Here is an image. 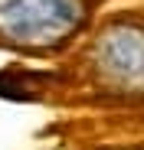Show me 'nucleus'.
Returning <instances> with one entry per match:
<instances>
[{
    "label": "nucleus",
    "instance_id": "f257e3e1",
    "mask_svg": "<svg viewBox=\"0 0 144 150\" xmlns=\"http://www.w3.org/2000/svg\"><path fill=\"white\" fill-rule=\"evenodd\" d=\"M95 0H0V46L59 49L76 39Z\"/></svg>",
    "mask_w": 144,
    "mask_h": 150
},
{
    "label": "nucleus",
    "instance_id": "f03ea898",
    "mask_svg": "<svg viewBox=\"0 0 144 150\" xmlns=\"http://www.w3.org/2000/svg\"><path fill=\"white\" fill-rule=\"evenodd\" d=\"M88 72L105 91L144 95V13H121L102 23L85 52Z\"/></svg>",
    "mask_w": 144,
    "mask_h": 150
}]
</instances>
